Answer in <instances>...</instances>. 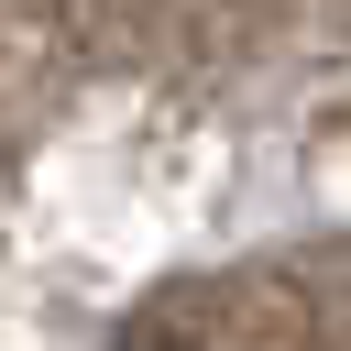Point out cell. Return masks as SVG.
<instances>
[{"label":"cell","mask_w":351,"mask_h":351,"mask_svg":"<svg viewBox=\"0 0 351 351\" xmlns=\"http://www.w3.org/2000/svg\"><path fill=\"white\" fill-rule=\"evenodd\" d=\"M121 351H186V340H143V329H132V340H121Z\"/></svg>","instance_id":"obj_1"}]
</instances>
